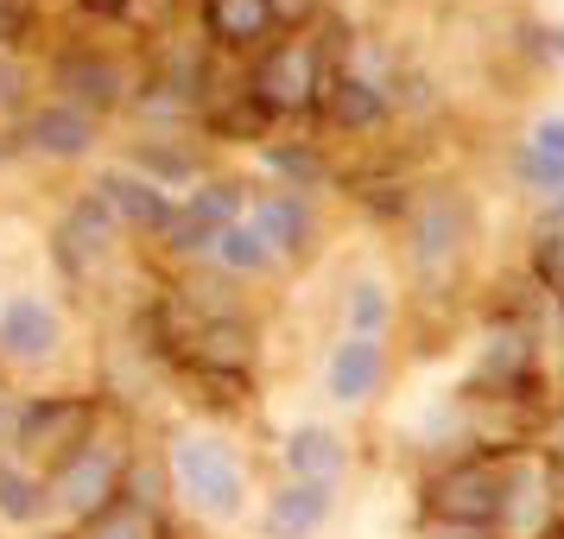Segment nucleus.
<instances>
[{"mask_svg":"<svg viewBox=\"0 0 564 539\" xmlns=\"http://www.w3.org/2000/svg\"><path fill=\"white\" fill-rule=\"evenodd\" d=\"M0 159H7V140H0Z\"/></svg>","mask_w":564,"mask_h":539,"instance_id":"34","label":"nucleus"},{"mask_svg":"<svg viewBox=\"0 0 564 539\" xmlns=\"http://www.w3.org/2000/svg\"><path fill=\"white\" fill-rule=\"evenodd\" d=\"M204 121H209V133H223V140H260V133H267V115L254 108L248 89H235L229 103H209Z\"/></svg>","mask_w":564,"mask_h":539,"instance_id":"25","label":"nucleus"},{"mask_svg":"<svg viewBox=\"0 0 564 539\" xmlns=\"http://www.w3.org/2000/svg\"><path fill=\"white\" fill-rule=\"evenodd\" d=\"M209 260H216L223 273H267V267H273V248H267V241L248 229V223H229V229L216 235Z\"/></svg>","mask_w":564,"mask_h":539,"instance_id":"22","label":"nucleus"},{"mask_svg":"<svg viewBox=\"0 0 564 539\" xmlns=\"http://www.w3.org/2000/svg\"><path fill=\"white\" fill-rule=\"evenodd\" d=\"M260 159H267L280 179H292V184H311L317 172H324V159L311 153V147H299V140H267V147H260Z\"/></svg>","mask_w":564,"mask_h":539,"instance_id":"28","label":"nucleus"},{"mask_svg":"<svg viewBox=\"0 0 564 539\" xmlns=\"http://www.w3.org/2000/svg\"><path fill=\"white\" fill-rule=\"evenodd\" d=\"M317 108L330 115L336 128H375V121L387 115V96L368 77H356V71H330V77H324Z\"/></svg>","mask_w":564,"mask_h":539,"instance_id":"16","label":"nucleus"},{"mask_svg":"<svg viewBox=\"0 0 564 539\" xmlns=\"http://www.w3.org/2000/svg\"><path fill=\"white\" fill-rule=\"evenodd\" d=\"M121 463H128V451H121V438H115V432L83 438L70 457L45 470V502H52V508H64L70 520H89L96 508H108V502H115Z\"/></svg>","mask_w":564,"mask_h":539,"instance_id":"4","label":"nucleus"},{"mask_svg":"<svg viewBox=\"0 0 564 539\" xmlns=\"http://www.w3.org/2000/svg\"><path fill=\"white\" fill-rule=\"evenodd\" d=\"M324 77L330 71H324V52L311 39H273L254 57V71H248V96H254V108L267 121L273 115H305L324 96Z\"/></svg>","mask_w":564,"mask_h":539,"instance_id":"2","label":"nucleus"},{"mask_svg":"<svg viewBox=\"0 0 564 539\" xmlns=\"http://www.w3.org/2000/svg\"><path fill=\"white\" fill-rule=\"evenodd\" d=\"M165 483L184 495V508H197L204 520H235L241 514V495H248V476L223 438L209 432H178L165 444Z\"/></svg>","mask_w":564,"mask_h":539,"instance_id":"1","label":"nucleus"},{"mask_svg":"<svg viewBox=\"0 0 564 539\" xmlns=\"http://www.w3.org/2000/svg\"><path fill=\"white\" fill-rule=\"evenodd\" d=\"M267 7H273V20H299V13L317 7V0H267Z\"/></svg>","mask_w":564,"mask_h":539,"instance_id":"32","label":"nucleus"},{"mask_svg":"<svg viewBox=\"0 0 564 539\" xmlns=\"http://www.w3.org/2000/svg\"><path fill=\"white\" fill-rule=\"evenodd\" d=\"M457 235H463V216L444 191H432V197L412 204V260H419V267H444L451 248H457Z\"/></svg>","mask_w":564,"mask_h":539,"instance_id":"13","label":"nucleus"},{"mask_svg":"<svg viewBox=\"0 0 564 539\" xmlns=\"http://www.w3.org/2000/svg\"><path fill=\"white\" fill-rule=\"evenodd\" d=\"M96 432H102V400L96 394H32L13 451L26 463H39V470H52Z\"/></svg>","mask_w":564,"mask_h":539,"instance_id":"3","label":"nucleus"},{"mask_svg":"<svg viewBox=\"0 0 564 539\" xmlns=\"http://www.w3.org/2000/svg\"><path fill=\"white\" fill-rule=\"evenodd\" d=\"M375 381H381V343H375V336H349V343H336V356H330V394L336 400L356 407V400L375 394Z\"/></svg>","mask_w":564,"mask_h":539,"instance_id":"17","label":"nucleus"},{"mask_svg":"<svg viewBox=\"0 0 564 539\" xmlns=\"http://www.w3.org/2000/svg\"><path fill=\"white\" fill-rule=\"evenodd\" d=\"M32 39V0H0V52H20Z\"/></svg>","mask_w":564,"mask_h":539,"instance_id":"29","label":"nucleus"},{"mask_svg":"<svg viewBox=\"0 0 564 539\" xmlns=\"http://www.w3.org/2000/svg\"><path fill=\"white\" fill-rule=\"evenodd\" d=\"M57 539H70V533H57Z\"/></svg>","mask_w":564,"mask_h":539,"instance_id":"36","label":"nucleus"},{"mask_svg":"<svg viewBox=\"0 0 564 539\" xmlns=\"http://www.w3.org/2000/svg\"><path fill=\"white\" fill-rule=\"evenodd\" d=\"M204 32L223 52H248L273 32V7L267 0H204Z\"/></svg>","mask_w":564,"mask_h":539,"instance_id":"12","label":"nucleus"},{"mask_svg":"<svg viewBox=\"0 0 564 539\" xmlns=\"http://www.w3.org/2000/svg\"><path fill=\"white\" fill-rule=\"evenodd\" d=\"M115 495H121V502H133V508L165 514V495H172V483H165V463H153L147 451H128V463H121V483H115Z\"/></svg>","mask_w":564,"mask_h":539,"instance_id":"21","label":"nucleus"},{"mask_svg":"<svg viewBox=\"0 0 564 539\" xmlns=\"http://www.w3.org/2000/svg\"><path fill=\"white\" fill-rule=\"evenodd\" d=\"M57 343H64V324L57 311L39 299V292H13L0 305V362H52Z\"/></svg>","mask_w":564,"mask_h":539,"instance_id":"8","label":"nucleus"},{"mask_svg":"<svg viewBox=\"0 0 564 539\" xmlns=\"http://www.w3.org/2000/svg\"><path fill=\"white\" fill-rule=\"evenodd\" d=\"M495 508H501V483L488 470H476V463L469 470H451L444 483H432V514L444 527H476Z\"/></svg>","mask_w":564,"mask_h":539,"instance_id":"11","label":"nucleus"},{"mask_svg":"<svg viewBox=\"0 0 564 539\" xmlns=\"http://www.w3.org/2000/svg\"><path fill=\"white\" fill-rule=\"evenodd\" d=\"M96 197H102V209L115 216V223H133V229H165V216H172V197L159 191L153 179H140V172H128V165H102V179L89 184Z\"/></svg>","mask_w":564,"mask_h":539,"instance_id":"9","label":"nucleus"},{"mask_svg":"<svg viewBox=\"0 0 564 539\" xmlns=\"http://www.w3.org/2000/svg\"><path fill=\"white\" fill-rule=\"evenodd\" d=\"M52 83H57V103L83 108V115H115V108L133 103V83L121 71V57L102 52V45H64L52 57Z\"/></svg>","mask_w":564,"mask_h":539,"instance_id":"5","label":"nucleus"},{"mask_svg":"<svg viewBox=\"0 0 564 539\" xmlns=\"http://www.w3.org/2000/svg\"><path fill=\"white\" fill-rule=\"evenodd\" d=\"M45 476L39 470H26V463H13V457H0V520L7 527H39L45 520Z\"/></svg>","mask_w":564,"mask_h":539,"instance_id":"19","label":"nucleus"},{"mask_svg":"<svg viewBox=\"0 0 564 539\" xmlns=\"http://www.w3.org/2000/svg\"><path fill=\"white\" fill-rule=\"evenodd\" d=\"M70 539H172V520L153 508H133V502H108V508H96L89 520H77V533Z\"/></svg>","mask_w":564,"mask_h":539,"instance_id":"18","label":"nucleus"},{"mask_svg":"<svg viewBox=\"0 0 564 539\" xmlns=\"http://www.w3.org/2000/svg\"><path fill=\"white\" fill-rule=\"evenodd\" d=\"M128 172H140V179H153L165 191V184H197L204 179V159L191 147H178L172 133H147V140L128 147Z\"/></svg>","mask_w":564,"mask_h":539,"instance_id":"15","label":"nucleus"},{"mask_svg":"<svg viewBox=\"0 0 564 539\" xmlns=\"http://www.w3.org/2000/svg\"><path fill=\"white\" fill-rule=\"evenodd\" d=\"M285 470H292V483H330L336 470H343V444H336V432H324V425L292 432L285 438Z\"/></svg>","mask_w":564,"mask_h":539,"instance_id":"20","label":"nucleus"},{"mask_svg":"<svg viewBox=\"0 0 564 539\" xmlns=\"http://www.w3.org/2000/svg\"><path fill=\"white\" fill-rule=\"evenodd\" d=\"M216 223H204L191 204H172V216H165V229H159V248L165 255H178V260H197V255H209L216 248Z\"/></svg>","mask_w":564,"mask_h":539,"instance_id":"23","label":"nucleus"},{"mask_svg":"<svg viewBox=\"0 0 564 539\" xmlns=\"http://www.w3.org/2000/svg\"><path fill=\"white\" fill-rule=\"evenodd\" d=\"M184 204L197 209L204 223H216V229H229V223H241V209H248V197H241V184H235V179H197V191H191Z\"/></svg>","mask_w":564,"mask_h":539,"instance_id":"26","label":"nucleus"},{"mask_svg":"<svg viewBox=\"0 0 564 539\" xmlns=\"http://www.w3.org/2000/svg\"><path fill=\"white\" fill-rule=\"evenodd\" d=\"M349 336H381V324H387V292L375 280H356L349 285Z\"/></svg>","mask_w":564,"mask_h":539,"instance_id":"27","label":"nucleus"},{"mask_svg":"<svg viewBox=\"0 0 564 539\" xmlns=\"http://www.w3.org/2000/svg\"><path fill=\"white\" fill-rule=\"evenodd\" d=\"M26 400H32V394H20V387H7V381H0V451H7L13 438H20V419H26Z\"/></svg>","mask_w":564,"mask_h":539,"instance_id":"30","label":"nucleus"},{"mask_svg":"<svg viewBox=\"0 0 564 539\" xmlns=\"http://www.w3.org/2000/svg\"><path fill=\"white\" fill-rule=\"evenodd\" d=\"M115 229H121V223L102 209V197L83 191L77 204L52 223V267L64 273V280H89V273H102L108 255H115Z\"/></svg>","mask_w":564,"mask_h":539,"instance_id":"6","label":"nucleus"},{"mask_svg":"<svg viewBox=\"0 0 564 539\" xmlns=\"http://www.w3.org/2000/svg\"><path fill=\"white\" fill-rule=\"evenodd\" d=\"M330 514V483H285L273 502H267V533L273 539H305L324 527Z\"/></svg>","mask_w":564,"mask_h":539,"instance_id":"14","label":"nucleus"},{"mask_svg":"<svg viewBox=\"0 0 564 539\" xmlns=\"http://www.w3.org/2000/svg\"><path fill=\"white\" fill-rule=\"evenodd\" d=\"M77 7H89V13H108V20H115V13H133L140 0H77Z\"/></svg>","mask_w":564,"mask_h":539,"instance_id":"33","label":"nucleus"},{"mask_svg":"<svg viewBox=\"0 0 564 539\" xmlns=\"http://www.w3.org/2000/svg\"><path fill=\"white\" fill-rule=\"evenodd\" d=\"M96 140H102V121L70 108V103H57V96L52 103H32L20 115V147L39 159H89Z\"/></svg>","mask_w":564,"mask_h":539,"instance_id":"7","label":"nucleus"},{"mask_svg":"<svg viewBox=\"0 0 564 539\" xmlns=\"http://www.w3.org/2000/svg\"><path fill=\"white\" fill-rule=\"evenodd\" d=\"M520 172H527V184H558L564 179V121H539L533 140L520 147Z\"/></svg>","mask_w":564,"mask_h":539,"instance_id":"24","label":"nucleus"},{"mask_svg":"<svg viewBox=\"0 0 564 539\" xmlns=\"http://www.w3.org/2000/svg\"><path fill=\"white\" fill-rule=\"evenodd\" d=\"M558 216H564V197H558Z\"/></svg>","mask_w":564,"mask_h":539,"instance_id":"35","label":"nucleus"},{"mask_svg":"<svg viewBox=\"0 0 564 539\" xmlns=\"http://www.w3.org/2000/svg\"><path fill=\"white\" fill-rule=\"evenodd\" d=\"M0 103H7V108L26 103V71L13 64V52H0Z\"/></svg>","mask_w":564,"mask_h":539,"instance_id":"31","label":"nucleus"},{"mask_svg":"<svg viewBox=\"0 0 564 539\" xmlns=\"http://www.w3.org/2000/svg\"><path fill=\"white\" fill-rule=\"evenodd\" d=\"M241 223L273 248V255H305L311 248V209L299 191H267V197H254V204L241 209Z\"/></svg>","mask_w":564,"mask_h":539,"instance_id":"10","label":"nucleus"}]
</instances>
